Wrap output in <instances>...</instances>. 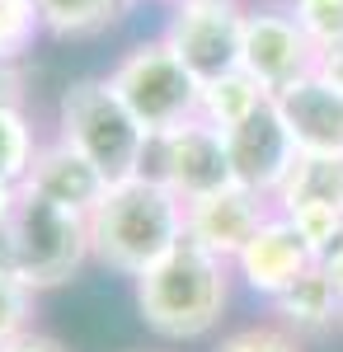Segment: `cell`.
Masks as SVG:
<instances>
[{
  "mask_svg": "<svg viewBox=\"0 0 343 352\" xmlns=\"http://www.w3.org/2000/svg\"><path fill=\"white\" fill-rule=\"evenodd\" d=\"M231 282H236L231 263L184 235L165 258H156L146 272H136L132 292L151 333L169 338V343H193L221 324V315L231 305Z\"/></svg>",
  "mask_w": 343,
  "mask_h": 352,
  "instance_id": "1",
  "label": "cell"
},
{
  "mask_svg": "<svg viewBox=\"0 0 343 352\" xmlns=\"http://www.w3.org/2000/svg\"><path fill=\"white\" fill-rule=\"evenodd\" d=\"M85 221H90L94 263H104L108 272H123V277L146 272L184 240V202L146 174L108 184L99 207Z\"/></svg>",
  "mask_w": 343,
  "mask_h": 352,
  "instance_id": "2",
  "label": "cell"
},
{
  "mask_svg": "<svg viewBox=\"0 0 343 352\" xmlns=\"http://www.w3.org/2000/svg\"><path fill=\"white\" fill-rule=\"evenodd\" d=\"M56 136L80 151L85 160L104 174L108 184L141 174V151H146V127L132 118V109L108 89V80H76L56 99Z\"/></svg>",
  "mask_w": 343,
  "mask_h": 352,
  "instance_id": "3",
  "label": "cell"
},
{
  "mask_svg": "<svg viewBox=\"0 0 343 352\" xmlns=\"http://www.w3.org/2000/svg\"><path fill=\"white\" fill-rule=\"evenodd\" d=\"M104 80L146 132H169V127H184L188 118H198L202 85L193 80V71L174 56L165 38H146L127 47Z\"/></svg>",
  "mask_w": 343,
  "mask_h": 352,
  "instance_id": "4",
  "label": "cell"
},
{
  "mask_svg": "<svg viewBox=\"0 0 343 352\" xmlns=\"http://www.w3.org/2000/svg\"><path fill=\"white\" fill-rule=\"evenodd\" d=\"M10 240H14L19 282L28 292H56L94 258L90 254V221L28 188L19 197L14 221H10Z\"/></svg>",
  "mask_w": 343,
  "mask_h": 352,
  "instance_id": "5",
  "label": "cell"
},
{
  "mask_svg": "<svg viewBox=\"0 0 343 352\" xmlns=\"http://www.w3.org/2000/svg\"><path fill=\"white\" fill-rule=\"evenodd\" d=\"M141 174L165 184L179 202H198L207 192L236 184L231 179V155H226V136L216 127H207L202 118H188L184 127L146 136Z\"/></svg>",
  "mask_w": 343,
  "mask_h": 352,
  "instance_id": "6",
  "label": "cell"
},
{
  "mask_svg": "<svg viewBox=\"0 0 343 352\" xmlns=\"http://www.w3.org/2000/svg\"><path fill=\"white\" fill-rule=\"evenodd\" d=\"M320 47L296 24L287 0L278 5H245V33H240V71H249L268 94L315 76Z\"/></svg>",
  "mask_w": 343,
  "mask_h": 352,
  "instance_id": "7",
  "label": "cell"
},
{
  "mask_svg": "<svg viewBox=\"0 0 343 352\" xmlns=\"http://www.w3.org/2000/svg\"><path fill=\"white\" fill-rule=\"evenodd\" d=\"M245 5L249 0H216V5H174L165 43L193 71L198 85H211L240 71V33H245Z\"/></svg>",
  "mask_w": 343,
  "mask_h": 352,
  "instance_id": "8",
  "label": "cell"
},
{
  "mask_svg": "<svg viewBox=\"0 0 343 352\" xmlns=\"http://www.w3.org/2000/svg\"><path fill=\"white\" fill-rule=\"evenodd\" d=\"M226 155H231V179H236L240 188L273 197V192L282 188V179L291 174V164H296L301 151H296V141H291L278 104L268 99L259 113H249L240 127L226 132Z\"/></svg>",
  "mask_w": 343,
  "mask_h": 352,
  "instance_id": "9",
  "label": "cell"
},
{
  "mask_svg": "<svg viewBox=\"0 0 343 352\" xmlns=\"http://www.w3.org/2000/svg\"><path fill=\"white\" fill-rule=\"evenodd\" d=\"M273 212H278L273 197L231 184V188H216L207 197H198V202H184V235L193 244H202L207 254L231 263Z\"/></svg>",
  "mask_w": 343,
  "mask_h": 352,
  "instance_id": "10",
  "label": "cell"
},
{
  "mask_svg": "<svg viewBox=\"0 0 343 352\" xmlns=\"http://www.w3.org/2000/svg\"><path fill=\"white\" fill-rule=\"evenodd\" d=\"M311 263H315V258H311L306 244L296 240V230L287 226V217L273 212V217L254 230V240L231 258V272H236V282L245 287V292L273 300V296H282Z\"/></svg>",
  "mask_w": 343,
  "mask_h": 352,
  "instance_id": "11",
  "label": "cell"
},
{
  "mask_svg": "<svg viewBox=\"0 0 343 352\" xmlns=\"http://www.w3.org/2000/svg\"><path fill=\"white\" fill-rule=\"evenodd\" d=\"M273 104H278L301 155H343V89L339 85H329L315 71L306 80L278 89Z\"/></svg>",
  "mask_w": 343,
  "mask_h": 352,
  "instance_id": "12",
  "label": "cell"
},
{
  "mask_svg": "<svg viewBox=\"0 0 343 352\" xmlns=\"http://www.w3.org/2000/svg\"><path fill=\"white\" fill-rule=\"evenodd\" d=\"M24 188L48 197V202H56V207H66V212L90 217L99 207V197L108 192V179L80 151H71L61 136H48L38 146V155H33V169H28Z\"/></svg>",
  "mask_w": 343,
  "mask_h": 352,
  "instance_id": "13",
  "label": "cell"
},
{
  "mask_svg": "<svg viewBox=\"0 0 343 352\" xmlns=\"http://www.w3.org/2000/svg\"><path fill=\"white\" fill-rule=\"evenodd\" d=\"M268 305H273L278 324L291 329L296 338H301V333H329V329L343 324V300H339L334 282L324 277L320 263H311V268L301 272L282 296H273Z\"/></svg>",
  "mask_w": 343,
  "mask_h": 352,
  "instance_id": "14",
  "label": "cell"
},
{
  "mask_svg": "<svg viewBox=\"0 0 343 352\" xmlns=\"http://www.w3.org/2000/svg\"><path fill=\"white\" fill-rule=\"evenodd\" d=\"M268 99H273V94H268L249 71H231V76H221V80L202 85V94H198V118L226 136L231 127H240L249 113L264 109Z\"/></svg>",
  "mask_w": 343,
  "mask_h": 352,
  "instance_id": "15",
  "label": "cell"
},
{
  "mask_svg": "<svg viewBox=\"0 0 343 352\" xmlns=\"http://www.w3.org/2000/svg\"><path fill=\"white\" fill-rule=\"evenodd\" d=\"M296 202H329L343 207V155H296L282 188L273 192V207L287 212Z\"/></svg>",
  "mask_w": 343,
  "mask_h": 352,
  "instance_id": "16",
  "label": "cell"
},
{
  "mask_svg": "<svg viewBox=\"0 0 343 352\" xmlns=\"http://www.w3.org/2000/svg\"><path fill=\"white\" fill-rule=\"evenodd\" d=\"M118 19V0H38V24L52 38H94Z\"/></svg>",
  "mask_w": 343,
  "mask_h": 352,
  "instance_id": "17",
  "label": "cell"
},
{
  "mask_svg": "<svg viewBox=\"0 0 343 352\" xmlns=\"http://www.w3.org/2000/svg\"><path fill=\"white\" fill-rule=\"evenodd\" d=\"M38 146H43V136L24 104H0V179L5 184H24Z\"/></svg>",
  "mask_w": 343,
  "mask_h": 352,
  "instance_id": "18",
  "label": "cell"
},
{
  "mask_svg": "<svg viewBox=\"0 0 343 352\" xmlns=\"http://www.w3.org/2000/svg\"><path fill=\"white\" fill-rule=\"evenodd\" d=\"M282 217H287V226L296 230V240L311 249L315 263L343 240V207H329V202H296Z\"/></svg>",
  "mask_w": 343,
  "mask_h": 352,
  "instance_id": "19",
  "label": "cell"
},
{
  "mask_svg": "<svg viewBox=\"0 0 343 352\" xmlns=\"http://www.w3.org/2000/svg\"><path fill=\"white\" fill-rule=\"evenodd\" d=\"M38 5H24V0H0V56L5 61H24L28 47L38 43Z\"/></svg>",
  "mask_w": 343,
  "mask_h": 352,
  "instance_id": "20",
  "label": "cell"
},
{
  "mask_svg": "<svg viewBox=\"0 0 343 352\" xmlns=\"http://www.w3.org/2000/svg\"><path fill=\"white\" fill-rule=\"evenodd\" d=\"M287 10L296 14V24L306 28V38L320 52L343 38V0H287Z\"/></svg>",
  "mask_w": 343,
  "mask_h": 352,
  "instance_id": "21",
  "label": "cell"
},
{
  "mask_svg": "<svg viewBox=\"0 0 343 352\" xmlns=\"http://www.w3.org/2000/svg\"><path fill=\"white\" fill-rule=\"evenodd\" d=\"M216 352H301V338L273 320V324H245V329H231V333L216 343Z\"/></svg>",
  "mask_w": 343,
  "mask_h": 352,
  "instance_id": "22",
  "label": "cell"
},
{
  "mask_svg": "<svg viewBox=\"0 0 343 352\" xmlns=\"http://www.w3.org/2000/svg\"><path fill=\"white\" fill-rule=\"evenodd\" d=\"M33 296L19 277H0V348L33 329Z\"/></svg>",
  "mask_w": 343,
  "mask_h": 352,
  "instance_id": "23",
  "label": "cell"
},
{
  "mask_svg": "<svg viewBox=\"0 0 343 352\" xmlns=\"http://www.w3.org/2000/svg\"><path fill=\"white\" fill-rule=\"evenodd\" d=\"M0 104H24V61L0 56Z\"/></svg>",
  "mask_w": 343,
  "mask_h": 352,
  "instance_id": "24",
  "label": "cell"
},
{
  "mask_svg": "<svg viewBox=\"0 0 343 352\" xmlns=\"http://www.w3.org/2000/svg\"><path fill=\"white\" fill-rule=\"evenodd\" d=\"M0 352H66L61 343H56L52 333H38V329H28V333H19V338H10Z\"/></svg>",
  "mask_w": 343,
  "mask_h": 352,
  "instance_id": "25",
  "label": "cell"
},
{
  "mask_svg": "<svg viewBox=\"0 0 343 352\" xmlns=\"http://www.w3.org/2000/svg\"><path fill=\"white\" fill-rule=\"evenodd\" d=\"M315 71L329 85H339V89H343V38L334 43V47H324V52H320V66H315Z\"/></svg>",
  "mask_w": 343,
  "mask_h": 352,
  "instance_id": "26",
  "label": "cell"
},
{
  "mask_svg": "<svg viewBox=\"0 0 343 352\" xmlns=\"http://www.w3.org/2000/svg\"><path fill=\"white\" fill-rule=\"evenodd\" d=\"M19 197H24V184H5L0 179V230H10V221L19 212Z\"/></svg>",
  "mask_w": 343,
  "mask_h": 352,
  "instance_id": "27",
  "label": "cell"
},
{
  "mask_svg": "<svg viewBox=\"0 0 343 352\" xmlns=\"http://www.w3.org/2000/svg\"><path fill=\"white\" fill-rule=\"evenodd\" d=\"M320 268H324V277L334 282V292H339V300H343V240L334 244L324 258H320Z\"/></svg>",
  "mask_w": 343,
  "mask_h": 352,
  "instance_id": "28",
  "label": "cell"
},
{
  "mask_svg": "<svg viewBox=\"0 0 343 352\" xmlns=\"http://www.w3.org/2000/svg\"><path fill=\"white\" fill-rule=\"evenodd\" d=\"M0 277H19V268H14V240H10V230H0Z\"/></svg>",
  "mask_w": 343,
  "mask_h": 352,
  "instance_id": "29",
  "label": "cell"
},
{
  "mask_svg": "<svg viewBox=\"0 0 343 352\" xmlns=\"http://www.w3.org/2000/svg\"><path fill=\"white\" fill-rule=\"evenodd\" d=\"M169 5H216V0H169Z\"/></svg>",
  "mask_w": 343,
  "mask_h": 352,
  "instance_id": "30",
  "label": "cell"
},
{
  "mask_svg": "<svg viewBox=\"0 0 343 352\" xmlns=\"http://www.w3.org/2000/svg\"><path fill=\"white\" fill-rule=\"evenodd\" d=\"M132 5H136V0H118V10H123V14H127V10H132Z\"/></svg>",
  "mask_w": 343,
  "mask_h": 352,
  "instance_id": "31",
  "label": "cell"
}]
</instances>
